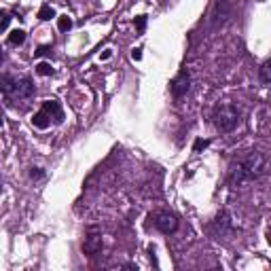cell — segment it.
Segmentation results:
<instances>
[{
	"instance_id": "8",
	"label": "cell",
	"mask_w": 271,
	"mask_h": 271,
	"mask_svg": "<svg viewBox=\"0 0 271 271\" xmlns=\"http://www.w3.org/2000/svg\"><path fill=\"white\" fill-rule=\"evenodd\" d=\"M231 15V9L227 4V0H216V9H214V26L223 24V21Z\"/></svg>"
},
{
	"instance_id": "6",
	"label": "cell",
	"mask_w": 271,
	"mask_h": 271,
	"mask_svg": "<svg viewBox=\"0 0 271 271\" xmlns=\"http://www.w3.org/2000/svg\"><path fill=\"white\" fill-rule=\"evenodd\" d=\"M34 96V81L30 76H21L15 81V87H13L11 100H28Z\"/></svg>"
},
{
	"instance_id": "13",
	"label": "cell",
	"mask_w": 271,
	"mask_h": 271,
	"mask_svg": "<svg viewBox=\"0 0 271 271\" xmlns=\"http://www.w3.org/2000/svg\"><path fill=\"white\" fill-rule=\"evenodd\" d=\"M51 17H55V11H53L49 4H42V6H40V11H38V19H42V21H49Z\"/></svg>"
},
{
	"instance_id": "4",
	"label": "cell",
	"mask_w": 271,
	"mask_h": 271,
	"mask_svg": "<svg viewBox=\"0 0 271 271\" xmlns=\"http://www.w3.org/2000/svg\"><path fill=\"white\" fill-rule=\"evenodd\" d=\"M189 89H191V74L187 68H182L180 72L172 78V83H169V91H172V96L178 100V98L187 96Z\"/></svg>"
},
{
	"instance_id": "20",
	"label": "cell",
	"mask_w": 271,
	"mask_h": 271,
	"mask_svg": "<svg viewBox=\"0 0 271 271\" xmlns=\"http://www.w3.org/2000/svg\"><path fill=\"white\" fill-rule=\"evenodd\" d=\"M132 58H134V60H140V58H142V49H134Z\"/></svg>"
},
{
	"instance_id": "1",
	"label": "cell",
	"mask_w": 271,
	"mask_h": 271,
	"mask_svg": "<svg viewBox=\"0 0 271 271\" xmlns=\"http://www.w3.org/2000/svg\"><path fill=\"white\" fill-rule=\"evenodd\" d=\"M265 166H267L265 157H263L261 153H256V151H250L248 155L239 157L237 161L231 163L229 184H233V187H239V184H244V182L256 180V178L265 172Z\"/></svg>"
},
{
	"instance_id": "9",
	"label": "cell",
	"mask_w": 271,
	"mask_h": 271,
	"mask_svg": "<svg viewBox=\"0 0 271 271\" xmlns=\"http://www.w3.org/2000/svg\"><path fill=\"white\" fill-rule=\"evenodd\" d=\"M15 81H17V76L2 74V78H0V87H2V94H4V98H9V100H11L13 87H15Z\"/></svg>"
},
{
	"instance_id": "19",
	"label": "cell",
	"mask_w": 271,
	"mask_h": 271,
	"mask_svg": "<svg viewBox=\"0 0 271 271\" xmlns=\"http://www.w3.org/2000/svg\"><path fill=\"white\" fill-rule=\"evenodd\" d=\"M144 26H146V17L140 15L138 19H136V28H138V32H144Z\"/></svg>"
},
{
	"instance_id": "3",
	"label": "cell",
	"mask_w": 271,
	"mask_h": 271,
	"mask_svg": "<svg viewBox=\"0 0 271 271\" xmlns=\"http://www.w3.org/2000/svg\"><path fill=\"white\" fill-rule=\"evenodd\" d=\"M51 119L55 123H62L64 121V110H62L58 100H47V102L42 104V108L32 117V123H34V127H38V130H47V127L51 125Z\"/></svg>"
},
{
	"instance_id": "12",
	"label": "cell",
	"mask_w": 271,
	"mask_h": 271,
	"mask_svg": "<svg viewBox=\"0 0 271 271\" xmlns=\"http://www.w3.org/2000/svg\"><path fill=\"white\" fill-rule=\"evenodd\" d=\"M24 40H26V32L24 30H13L9 34V45H13V47L24 45Z\"/></svg>"
},
{
	"instance_id": "10",
	"label": "cell",
	"mask_w": 271,
	"mask_h": 271,
	"mask_svg": "<svg viewBox=\"0 0 271 271\" xmlns=\"http://www.w3.org/2000/svg\"><path fill=\"white\" fill-rule=\"evenodd\" d=\"M214 229H216V233H220V235H223L225 231H229V229H231V220H229V216H227V212L218 214L216 223H214Z\"/></svg>"
},
{
	"instance_id": "14",
	"label": "cell",
	"mask_w": 271,
	"mask_h": 271,
	"mask_svg": "<svg viewBox=\"0 0 271 271\" xmlns=\"http://www.w3.org/2000/svg\"><path fill=\"white\" fill-rule=\"evenodd\" d=\"M36 72H38V74H42V76H49V74H53V68H51V64L40 62L38 66H36Z\"/></svg>"
},
{
	"instance_id": "17",
	"label": "cell",
	"mask_w": 271,
	"mask_h": 271,
	"mask_svg": "<svg viewBox=\"0 0 271 271\" xmlns=\"http://www.w3.org/2000/svg\"><path fill=\"white\" fill-rule=\"evenodd\" d=\"M30 178H32V180H40V178H45V172H42L40 168H32L30 169Z\"/></svg>"
},
{
	"instance_id": "2",
	"label": "cell",
	"mask_w": 271,
	"mask_h": 271,
	"mask_svg": "<svg viewBox=\"0 0 271 271\" xmlns=\"http://www.w3.org/2000/svg\"><path fill=\"white\" fill-rule=\"evenodd\" d=\"M239 119H241V110L235 104H231V102L218 104L216 108H214V112H212V123H214V127H216L220 134L233 132L235 127L239 125Z\"/></svg>"
},
{
	"instance_id": "5",
	"label": "cell",
	"mask_w": 271,
	"mask_h": 271,
	"mask_svg": "<svg viewBox=\"0 0 271 271\" xmlns=\"http://www.w3.org/2000/svg\"><path fill=\"white\" fill-rule=\"evenodd\" d=\"M155 227L159 229L163 235H172L178 229V218L176 214H169V212H159L155 216Z\"/></svg>"
},
{
	"instance_id": "11",
	"label": "cell",
	"mask_w": 271,
	"mask_h": 271,
	"mask_svg": "<svg viewBox=\"0 0 271 271\" xmlns=\"http://www.w3.org/2000/svg\"><path fill=\"white\" fill-rule=\"evenodd\" d=\"M259 74H261V81H263V83H271V58L261 64Z\"/></svg>"
},
{
	"instance_id": "16",
	"label": "cell",
	"mask_w": 271,
	"mask_h": 271,
	"mask_svg": "<svg viewBox=\"0 0 271 271\" xmlns=\"http://www.w3.org/2000/svg\"><path fill=\"white\" fill-rule=\"evenodd\" d=\"M208 146H210V140H195L193 151H195V153H202L203 148H208Z\"/></svg>"
},
{
	"instance_id": "15",
	"label": "cell",
	"mask_w": 271,
	"mask_h": 271,
	"mask_svg": "<svg viewBox=\"0 0 271 271\" xmlns=\"http://www.w3.org/2000/svg\"><path fill=\"white\" fill-rule=\"evenodd\" d=\"M58 26H60V30H62V32H68L70 28H72V19H70L68 15H62V17H60V24H58Z\"/></svg>"
},
{
	"instance_id": "18",
	"label": "cell",
	"mask_w": 271,
	"mask_h": 271,
	"mask_svg": "<svg viewBox=\"0 0 271 271\" xmlns=\"http://www.w3.org/2000/svg\"><path fill=\"white\" fill-rule=\"evenodd\" d=\"M9 21H11V15H9V13H2V26H0V30H2V32L9 30Z\"/></svg>"
},
{
	"instance_id": "7",
	"label": "cell",
	"mask_w": 271,
	"mask_h": 271,
	"mask_svg": "<svg viewBox=\"0 0 271 271\" xmlns=\"http://www.w3.org/2000/svg\"><path fill=\"white\" fill-rule=\"evenodd\" d=\"M83 250L87 256H96L102 252V235L100 233H89L85 237V244H83Z\"/></svg>"
}]
</instances>
